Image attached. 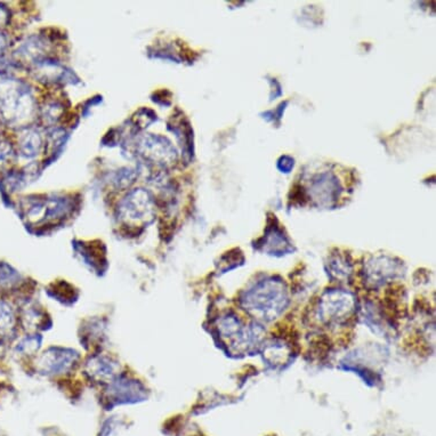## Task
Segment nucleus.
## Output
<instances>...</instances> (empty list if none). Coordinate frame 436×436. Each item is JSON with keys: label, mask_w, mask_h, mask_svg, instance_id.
Returning <instances> with one entry per match:
<instances>
[{"label": "nucleus", "mask_w": 436, "mask_h": 436, "mask_svg": "<svg viewBox=\"0 0 436 436\" xmlns=\"http://www.w3.org/2000/svg\"><path fill=\"white\" fill-rule=\"evenodd\" d=\"M240 306L255 323H268L283 315L290 298L287 285L277 277L258 280L243 290Z\"/></svg>", "instance_id": "obj_1"}, {"label": "nucleus", "mask_w": 436, "mask_h": 436, "mask_svg": "<svg viewBox=\"0 0 436 436\" xmlns=\"http://www.w3.org/2000/svg\"><path fill=\"white\" fill-rule=\"evenodd\" d=\"M357 308V300L352 293L344 289H330L320 296L312 314L319 328L336 330L353 321Z\"/></svg>", "instance_id": "obj_2"}, {"label": "nucleus", "mask_w": 436, "mask_h": 436, "mask_svg": "<svg viewBox=\"0 0 436 436\" xmlns=\"http://www.w3.org/2000/svg\"><path fill=\"white\" fill-rule=\"evenodd\" d=\"M405 270L401 262L393 260L391 257H372L365 263L363 272V283L369 290H378L402 278Z\"/></svg>", "instance_id": "obj_3"}, {"label": "nucleus", "mask_w": 436, "mask_h": 436, "mask_svg": "<svg viewBox=\"0 0 436 436\" xmlns=\"http://www.w3.org/2000/svg\"><path fill=\"white\" fill-rule=\"evenodd\" d=\"M340 184L330 174L319 175L312 184V197L319 205H331L340 197Z\"/></svg>", "instance_id": "obj_4"}, {"label": "nucleus", "mask_w": 436, "mask_h": 436, "mask_svg": "<svg viewBox=\"0 0 436 436\" xmlns=\"http://www.w3.org/2000/svg\"><path fill=\"white\" fill-rule=\"evenodd\" d=\"M263 358L264 361L272 368L285 367L293 360V350L283 340H275L268 344H262Z\"/></svg>", "instance_id": "obj_5"}, {"label": "nucleus", "mask_w": 436, "mask_h": 436, "mask_svg": "<svg viewBox=\"0 0 436 436\" xmlns=\"http://www.w3.org/2000/svg\"><path fill=\"white\" fill-rule=\"evenodd\" d=\"M73 353L72 352H66L64 350H51V351L45 353V355L41 360V365L44 368L49 372H61L68 369L73 363Z\"/></svg>", "instance_id": "obj_6"}, {"label": "nucleus", "mask_w": 436, "mask_h": 436, "mask_svg": "<svg viewBox=\"0 0 436 436\" xmlns=\"http://www.w3.org/2000/svg\"><path fill=\"white\" fill-rule=\"evenodd\" d=\"M263 247H264V250L266 253L270 255H275V256H283V255L293 250L288 239L285 235H283V231L277 226L273 228H268V233L264 237Z\"/></svg>", "instance_id": "obj_7"}, {"label": "nucleus", "mask_w": 436, "mask_h": 436, "mask_svg": "<svg viewBox=\"0 0 436 436\" xmlns=\"http://www.w3.org/2000/svg\"><path fill=\"white\" fill-rule=\"evenodd\" d=\"M328 274L333 279L338 280L342 283L343 280L350 279L352 274L351 263L343 257L333 258L329 263Z\"/></svg>", "instance_id": "obj_8"}, {"label": "nucleus", "mask_w": 436, "mask_h": 436, "mask_svg": "<svg viewBox=\"0 0 436 436\" xmlns=\"http://www.w3.org/2000/svg\"><path fill=\"white\" fill-rule=\"evenodd\" d=\"M114 371H116V365L110 360L98 358L91 361V374L93 376L98 377L101 380L113 376L116 374Z\"/></svg>", "instance_id": "obj_9"}, {"label": "nucleus", "mask_w": 436, "mask_h": 436, "mask_svg": "<svg viewBox=\"0 0 436 436\" xmlns=\"http://www.w3.org/2000/svg\"><path fill=\"white\" fill-rule=\"evenodd\" d=\"M11 321H13V314L7 306L0 304V328L1 330L6 328H11Z\"/></svg>", "instance_id": "obj_10"}]
</instances>
